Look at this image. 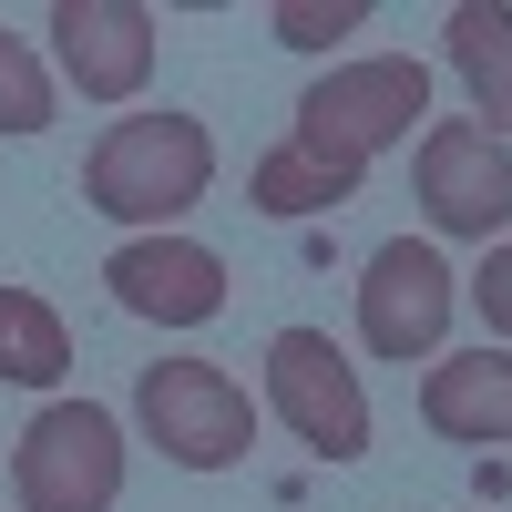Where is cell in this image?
Here are the masks:
<instances>
[{
  "label": "cell",
  "mask_w": 512,
  "mask_h": 512,
  "mask_svg": "<svg viewBox=\"0 0 512 512\" xmlns=\"http://www.w3.org/2000/svg\"><path fill=\"white\" fill-rule=\"evenodd\" d=\"M246 195H256V216H338L359 195V175L349 164H318L308 144H277V154H256Z\"/></svg>",
  "instance_id": "cell-12"
},
{
  "label": "cell",
  "mask_w": 512,
  "mask_h": 512,
  "mask_svg": "<svg viewBox=\"0 0 512 512\" xmlns=\"http://www.w3.org/2000/svg\"><path fill=\"white\" fill-rule=\"evenodd\" d=\"M52 123V72L21 31H0V134H41Z\"/></svg>",
  "instance_id": "cell-14"
},
{
  "label": "cell",
  "mask_w": 512,
  "mask_h": 512,
  "mask_svg": "<svg viewBox=\"0 0 512 512\" xmlns=\"http://www.w3.org/2000/svg\"><path fill=\"white\" fill-rule=\"evenodd\" d=\"M420 113H431V62H410V52H369V62H338V72L308 82V103H297V134H287V144H308L318 164H349V175H369V164L390 154Z\"/></svg>",
  "instance_id": "cell-2"
},
{
  "label": "cell",
  "mask_w": 512,
  "mask_h": 512,
  "mask_svg": "<svg viewBox=\"0 0 512 512\" xmlns=\"http://www.w3.org/2000/svg\"><path fill=\"white\" fill-rule=\"evenodd\" d=\"M11 492H21V512H113V492H123V420L103 400H52L11 441Z\"/></svg>",
  "instance_id": "cell-4"
},
{
  "label": "cell",
  "mask_w": 512,
  "mask_h": 512,
  "mask_svg": "<svg viewBox=\"0 0 512 512\" xmlns=\"http://www.w3.org/2000/svg\"><path fill=\"white\" fill-rule=\"evenodd\" d=\"M52 52L82 103H134L154 82V11L144 0H52Z\"/></svg>",
  "instance_id": "cell-9"
},
{
  "label": "cell",
  "mask_w": 512,
  "mask_h": 512,
  "mask_svg": "<svg viewBox=\"0 0 512 512\" xmlns=\"http://www.w3.org/2000/svg\"><path fill=\"white\" fill-rule=\"evenodd\" d=\"M103 287L123 318H154V328H205L226 308V256L195 246V236H134L103 256Z\"/></svg>",
  "instance_id": "cell-8"
},
{
  "label": "cell",
  "mask_w": 512,
  "mask_h": 512,
  "mask_svg": "<svg viewBox=\"0 0 512 512\" xmlns=\"http://www.w3.org/2000/svg\"><path fill=\"white\" fill-rule=\"evenodd\" d=\"M461 308V287L441 267V246H420V236H390L369 256V277H359V338H369V359H441V328Z\"/></svg>",
  "instance_id": "cell-6"
},
{
  "label": "cell",
  "mask_w": 512,
  "mask_h": 512,
  "mask_svg": "<svg viewBox=\"0 0 512 512\" xmlns=\"http://www.w3.org/2000/svg\"><path fill=\"white\" fill-rule=\"evenodd\" d=\"M472 308H482V328H492V338H512V246H492V256H482Z\"/></svg>",
  "instance_id": "cell-16"
},
{
  "label": "cell",
  "mask_w": 512,
  "mask_h": 512,
  "mask_svg": "<svg viewBox=\"0 0 512 512\" xmlns=\"http://www.w3.org/2000/svg\"><path fill=\"white\" fill-rule=\"evenodd\" d=\"M205 185H216V134L195 113H123L93 144V164H82V205L113 226H144V236L195 216Z\"/></svg>",
  "instance_id": "cell-1"
},
{
  "label": "cell",
  "mask_w": 512,
  "mask_h": 512,
  "mask_svg": "<svg viewBox=\"0 0 512 512\" xmlns=\"http://www.w3.org/2000/svg\"><path fill=\"white\" fill-rule=\"evenodd\" d=\"M451 72H461V93L492 113L482 134H512V11L502 0H461L451 11Z\"/></svg>",
  "instance_id": "cell-11"
},
{
  "label": "cell",
  "mask_w": 512,
  "mask_h": 512,
  "mask_svg": "<svg viewBox=\"0 0 512 512\" xmlns=\"http://www.w3.org/2000/svg\"><path fill=\"white\" fill-rule=\"evenodd\" d=\"M62 369H72L62 318L41 308L31 287H0V379H11V390H52Z\"/></svg>",
  "instance_id": "cell-13"
},
{
  "label": "cell",
  "mask_w": 512,
  "mask_h": 512,
  "mask_svg": "<svg viewBox=\"0 0 512 512\" xmlns=\"http://www.w3.org/2000/svg\"><path fill=\"white\" fill-rule=\"evenodd\" d=\"M267 400L318 461H359L369 451V390H359V369L328 349V328H277L267 338Z\"/></svg>",
  "instance_id": "cell-5"
},
{
  "label": "cell",
  "mask_w": 512,
  "mask_h": 512,
  "mask_svg": "<svg viewBox=\"0 0 512 512\" xmlns=\"http://www.w3.org/2000/svg\"><path fill=\"white\" fill-rule=\"evenodd\" d=\"M134 420H144V441L175 461V472H236L256 451V400L216 359H154L134 379Z\"/></svg>",
  "instance_id": "cell-3"
},
{
  "label": "cell",
  "mask_w": 512,
  "mask_h": 512,
  "mask_svg": "<svg viewBox=\"0 0 512 512\" xmlns=\"http://www.w3.org/2000/svg\"><path fill=\"white\" fill-rule=\"evenodd\" d=\"M369 11L359 0H277V41L287 52H328V41H349Z\"/></svg>",
  "instance_id": "cell-15"
},
{
  "label": "cell",
  "mask_w": 512,
  "mask_h": 512,
  "mask_svg": "<svg viewBox=\"0 0 512 512\" xmlns=\"http://www.w3.org/2000/svg\"><path fill=\"white\" fill-rule=\"evenodd\" d=\"M420 216L441 236H502L512 226V154L482 123H431L420 134Z\"/></svg>",
  "instance_id": "cell-7"
},
{
  "label": "cell",
  "mask_w": 512,
  "mask_h": 512,
  "mask_svg": "<svg viewBox=\"0 0 512 512\" xmlns=\"http://www.w3.org/2000/svg\"><path fill=\"white\" fill-rule=\"evenodd\" d=\"M420 420H431L441 441H461V451L512 441V349L482 338L472 359H431V379H420Z\"/></svg>",
  "instance_id": "cell-10"
}]
</instances>
